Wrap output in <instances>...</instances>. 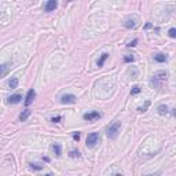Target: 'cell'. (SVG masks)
I'll return each mask as SVG.
<instances>
[{
    "instance_id": "cell-1",
    "label": "cell",
    "mask_w": 176,
    "mask_h": 176,
    "mask_svg": "<svg viewBox=\"0 0 176 176\" xmlns=\"http://www.w3.org/2000/svg\"><path fill=\"white\" fill-rule=\"evenodd\" d=\"M166 79H168V73H166L165 70H158V72H156L154 74L151 76L150 84L156 88H160V87H162V84L166 81Z\"/></svg>"
},
{
    "instance_id": "cell-2",
    "label": "cell",
    "mask_w": 176,
    "mask_h": 176,
    "mask_svg": "<svg viewBox=\"0 0 176 176\" xmlns=\"http://www.w3.org/2000/svg\"><path fill=\"white\" fill-rule=\"evenodd\" d=\"M120 128H121L120 121H116V123L111 124V125L107 128V138L109 139H116L118 136V132H120Z\"/></svg>"
},
{
    "instance_id": "cell-3",
    "label": "cell",
    "mask_w": 176,
    "mask_h": 176,
    "mask_svg": "<svg viewBox=\"0 0 176 176\" xmlns=\"http://www.w3.org/2000/svg\"><path fill=\"white\" fill-rule=\"evenodd\" d=\"M99 140H101V136H99L98 132H91L88 133L87 136V140H85V145H87V147H94L97 146V143H99Z\"/></svg>"
},
{
    "instance_id": "cell-4",
    "label": "cell",
    "mask_w": 176,
    "mask_h": 176,
    "mask_svg": "<svg viewBox=\"0 0 176 176\" xmlns=\"http://www.w3.org/2000/svg\"><path fill=\"white\" fill-rule=\"evenodd\" d=\"M76 101H77V97L73 94H63L62 97H61V103H63V105L76 103Z\"/></svg>"
},
{
    "instance_id": "cell-5",
    "label": "cell",
    "mask_w": 176,
    "mask_h": 176,
    "mask_svg": "<svg viewBox=\"0 0 176 176\" xmlns=\"http://www.w3.org/2000/svg\"><path fill=\"white\" fill-rule=\"evenodd\" d=\"M102 117V113H99V111H88V113H84L83 114V118H84L85 121H95V120H99V118Z\"/></svg>"
},
{
    "instance_id": "cell-6",
    "label": "cell",
    "mask_w": 176,
    "mask_h": 176,
    "mask_svg": "<svg viewBox=\"0 0 176 176\" xmlns=\"http://www.w3.org/2000/svg\"><path fill=\"white\" fill-rule=\"evenodd\" d=\"M138 22H139V20H138L136 17H128L127 20L124 21V26H125L127 29H135L138 26Z\"/></svg>"
},
{
    "instance_id": "cell-7",
    "label": "cell",
    "mask_w": 176,
    "mask_h": 176,
    "mask_svg": "<svg viewBox=\"0 0 176 176\" xmlns=\"http://www.w3.org/2000/svg\"><path fill=\"white\" fill-rule=\"evenodd\" d=\"M10 70H11V63L10 62L2 63V65H0V79L6 77V76L10 73Z\"/></svg>"
},
{
    "instance_id": "cell-8",
    "label": "cell",
    "mask_w": 176,
    "mask_h": 176,
    "mask_svg": "<svg viewBox=\"0 0 176 176\" xmlns=\"http://www.w3.org/2000/svg\"><path fill=\"white\" fill-rule=\"evenodd\" d=\"M34 98H36V91L34 89H29L26 94V98H25V106H29V105L32 103V102L34 101Z\"/></svg>"
},
{
    "instance_id": "cell-9",
    "label": "cell",
    "mask_w": 176,
    "mask_h": 176,
    "mask_svg": "<svg viewBox=\"0 0 176 176\" xmlns=\"http://www.w3.org/2000/svg\"><path fill=\"white\" fill-rule=\"evenodd\" d=\"M56 7H58V2H56V0H48V2L44 4V11H47V12L54 11Z\"/></svg>"
},
{
    "instance_id": "cell-10",
    "label": "cell",
    "mask_w": 176,
    "mask_h": 176,
    "mask_svg": "<svg viewBox=\"0 0 176 176\" xmlns=\"http://www.w3.org/2000/svg\"><path fill=\"white\" fill-rule=\"evenodd\" d=\"M157 111H158V114H161V116H165V114H168L169 111L174 114V110L169 109L166 105H158V106H157Z\"/></svg>"
},
{
    "instance_id": "cell-11",
    "label": "cell",
    "mask_w": 176,
    "mask_h": 176,
    "mask_svg": "<svg viewBox=\"0 0 176 176\" xmlns=\"http://www.w3.org/2000/svg\"><path fill=\"white\" fill-rule=\"evenodd\" d=\"M153 59H154L156 62H158V63H164V62L168 61V56H166L165 54L158 52V54H154V55H153Z\"/></svg>"
},
{
    "instance_id": "cell-12",
    "label": "cell",
    "mask_w": 176,
    "mask_h": 176,
    "mask_svg": "<svg viewBox=\"0 0 176 176\" xmlns=\"http://www.w3.org/2000/svg\"><path fill=\"white\" fill-rule=\"evenodd\" d=\"M22 101V95L21 94H14V95H11L10 98H8V103H11V105H17V103H20V102Z\"/></svg>"
},
{
    "instance_id": "cell-13",
    "label": "cell",
    "mask_w": 176,
    "mask_h": 176,
    "mask_svg": "<svg viewBox=\"0 0 176 176\" xmlns=\"http://www.w3.org/2000/svg\"><path fill=\"white\" fill-rule=\"evenodd\" d=\"M30 114H32V110H30V109H25V110L20 114V121H26L28 118H29Z\"/></svg>"
},
{
    "instance_id": "cell-14",
    "label": "cell",
    "mask_w": 176,
    "mask_h": 176,
    "mask_svg": "<svg viewBox=\"0 0 176 176\" xmlns=\"http://www.w3.org/2000/svg\"><path fill=\"white\" fill-rule=\"evenodd\" d=\"M52 151H54V154H55L56 157L62 156V147H61L59 143H54V145H52Z\"/></svg>"
},
{
    "instance_id": "cell-15",
    "label": "cell",
    "mask_w": 176,
    "mask_h": 176,
    "mask_svg": "<svg viewBox=\"0 0 176 176\" xmlns=\"http://www.w3.org/2000/svg\"><path fill=\"white\" fill-rule=\"evenodd\" d=\"M107 58H109V54H107V52H103V54L101 55V58L98 59L97 65L99 66V68H102V66L105 65V62H106V59H107Z\"/></svg>"
},
{
    "instance_id": "cell-16",
    "label": "cell",
    "mask_w": 176,
    "mask_h": 176,
    "mask_svg": "<svg viewBox=\"0 0 176 176\" xmlns=\"http://www.w3.org/2000/svg\"><path fill=\"white\" fill-rule=\"evenodd\" d=\"M18 84H20V80H18L17 77H12L10 81H8V87H10L11 89H15L18 87Z\"/></svg>"
},
{
    "instance_id": "cell-17",
    "label": "cell",
    "mask_w": 176,
    "mask_h": 176,
    "mask_svg": "<svg viewBox=\"0 0 176 176\" xmlns=\"http://www.w3.org/2000/svg\"><path fill=\"white\" fill-rule=\"evenodd\" d=\"M149 106H150V101H146L143 106L138 107V111H139V113H145V111L147 110V109H149Z\"/></svg>"
},
{
    "instance_id": "cell-18",
    "label": "cell",
    "mask_w": 176,
    "mask_h": 176,
    "mask_svg": "<svg viewBox=\"0 0 176 176\" xmlns=\"http://www.w3.org/2000/svg\"><path fill=\"white\" fill-rule=\"evenodd\" d=\"M69 157H72V158H80L81 154H80L79 150H70V151H69Z\"/></svg>"
},
{
    "instance_id": "cell-19",
    "label": "cell",
    "mask_w": 176,
    "mask_h": 176,
    "mask_svg": "<svg viewBox=\"0 0 176 176\" xmlns=\"http://www.w3.org/2000/svg\"><path fill=\"white\" fill-rule=\"evenodd\" d=\"M140 91H142V89H140L139 85H135V87H132V89H131V95H136V94H139Z\"/></svg>"
},
{
    "instance_id": "cell-20",
    "label": "cell",
    "mask_w": 176,
    "mask_h": 176,
    "mask_svg": "<svg viewBox=\"0 0 176 176\" xmlns=\"http://www.w3.org/2000/svg\"><path fill=\"white\" fill-rule=\"evenodd\" d=\"M133 61H135V58H133L132 55H125V56H124V62H125V63L133 62Z\"/></svg>"
},
{
    "instance_id": "cell-21",
    "label": "cell",
    "mask_w": 176,
    "mask_h": 176,
    "mask_svg": "<svg viewBox=\"0 0 176 176\" xmlns=\"http://www.w3.org/2000/svg\"><path fill=\"white\" fill-rule=\"evenodd\" d=\"M168 34H169V37L175 39V37H176V29H175V28H171V29H169V32H168Z\"/></svg>"
},
{
    "instance_id": "cell-22",
    "label": "cell",
    "mask_w": 176,
    "mask_h": 176,
    "mask_svg": "<svg viewBox=\"0 0 176 176\" xmlns=\"http://www.w3.org/2000/svg\"><path fill=\"white\" fill-rule=\"evenodd\" d=\"M32 169H34V171H40V169H43V165L40 164H32Z\"/></svg>"
},
{
    "instance_id": "cell-23",
    "label": "cell",
    "mask_w": 176,
    "mask_h": 176,
    "mask_svg": "<svg viewBox=\"0 0 176 176\" xmlns=\"http://www.w3.org/2000/svg\"><path fill=\"white\" fill-rule=\"evenodd\" d=\"M138 44V39H135V40H132V41H129V43L127 44V47H135Z\"/></svg>"
},
{
    "instance_id": "cell-24",
    "label": "cell",
    "mask_w": 176,
    "mask_h": 176,
    "mask_svg": "<svg viewBox=\"0 0 176 176\" xmlns=\"http://www.w3.org/2000/svg\"><path fill=\"white\" fill-rule=\"evenodd\" d=\"M61 120H62V116H56V117H52V118H51V121H52V123H59Z\"/></svg>"
},
{
    "instance_id": "cell-25",
    "label": "cell",
    "mask_w": 176,
    "mask_h": 176,
    "mask_svg": "<svg viewBox=\"0 0 176 176\" xmlns=\"http://www.w3.org/2000/svg\"><path fill=\"white\" fill-rule=\"evenodd\" d=\"M80 136H81V133H80V132H76V133H73V139H74L76 142H79V140H80Z\"/></svg>"
},
{
    "instance_id": "cell-26",
    "label": "cell",
    "mask_w": 176,
    "mask_h": 176,
    "mask_svg": "<svg viewBox=\"0 0 176 176\" xmlns=\"http://www.w3.org/2000/svg\"><path fill=\"white\" fill-rule=\"evenodd\" d=\"M161 172H156V174H151V175H145V176H160Z\"/></svg>"
},
{
    "instance_id": "cell-27",
    "label": "cell",
    "mask_w": 176,
    "mask_h": 176,
    "mask_svg": "<svg viewBox=\"0 0 176 176\" xmlns=\"http://www.w3.org/2000/svg\"><path fill=\"white\" fill-rule=\"evenodd\" d=\"M44 176H54L52 174H47V175H44Z\"/></svg>"
},
{
    "instance_id": "cell-28",
    "label": "cell",
    "mask_w": 176,
    "mask_h": 176,
    "mask_svg": "<svg viewBox=\"0 0 176 176\" xmlns=\"http://www.w3.org/2000/svg\"><path fill=\"white\" fill-rule=\"evenodd\" d=\"M113 176H123V175H121V174H116V175H113Z\"/></svg>"
}]
</instances>
